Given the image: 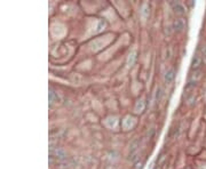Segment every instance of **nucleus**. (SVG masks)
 Here are the masks:
<instances>
[{
    "instance_id": "obj_1",
    "label": "nucleus",
    "mask_w": 206,
    "mask_h": 169,
    "mask_svg": "<svg viewBox=\"0 0 206 169\" xmlns=\"http://www.w3.org/2000/svg\"><path fill=\"white\" fill-rule=\"evenodd\" d=\"M50 158H55L59 160H65L67 159V153L63 149L59 146H50Z\"/></svg>"
},
{
    "instance_id": "obj_2",
    "label": "nucleus",
    "mask_w": 206,
    "mask_h": 169,
    "mask_svg": "<svg viewBox=\"0 0 206 169\" xmlns=\"http://www.w3.org/2000/svg\"><path fill=\"white\" fill-rule=\"evenodd\" d=\"M202 65H203L202 56L196 54V55L192 57V61H191V70H192V71H198L199 69L202 68Z\"/></svg>"
},
{
    "instance_id": "obj_3",
    "label": "nucleus",
    "mask_w": 206,
    "mask_h": 169,
    "mask_svg": "<svg viewBox=\"0 0 206 169\" xmlns=\"http://www.w3.org/2000/svg\"><path fill=\"white\" fill-rule=\"evenodd\" d=\"M186 28V22L183 18H176L173 22V30L175 32H182Z\"/></svg>"
},
{
    "instance_id": "obj_4",
    "label": "nucleus",
    "mask_w": 206,
    "mask_h": 169,
    "mask_svg": "<svg viewBox=\"0 0 206 169\" xmlns=\"http://www.w3.org/2000/svg\"><path fill=\"white\" fill-rule=\"evenodd\" d=\"M172 9L176 15H184L186 14V7L181 2H172Z\"/></svg>"
},
{
    "instance_id": "obj_5",
    "label": "nucleus",
    "mask_w": 206,
    "mask_h": 169,
    "mask_svg": "<svg viewBox=\"0 0 206 169\" xmlns=\"http://www.w3.org/2000/svg\"><path fill=\"white\" fill-rule=\"evenodd\" d=\"M174 78H175V71H174L173 69H171V70H168L167 72L165 73V82L166 84H171V82H173Z\"/></svg>"
},
{
    "instance_id": "obj_6",
    "label": "nucleus",
    "mask_w": 206,
    "mask_h": 169,
    "mask_svg": "<svg viewBox=\"0 0 206 169\" xmlns=\"http://www.w3.org/2000/svg\"><path fill=\"white\" fill-rule=\"evenodd\" d=\"M48 96H49V104H50V105H52L55 101H57V100H59V96H57L56 94H55V92H54L52 88L49 89Z\"/></svg>"
},
{
    "instance_id": "obj_7",
    "label": "nucleus",
    "mask_w": 206,
    "mask_h": 169,
    "mask_svg": "<svg viewBox=\"0 0 206 169\" xmlns=\"http://www.w3.org/2000/svg\"><path fill=\"white\" fill-rule=\"evenodd\" d=\"M136 167H135V169H142V166H143V162H141V161H140V162H137L136 165Z\"/></svg>"
},
{
    "instance_id": "obj_8",
    "label": "nucleus",
    "mask_w": 206,
    "mask_h": 169,
    "mask_svg": "<svg viewBox=\"0 0 206 169\" xmlns=\"http://www.w3.org/2000/svg\"><path fill=\"white\" fill-rule=\"evenodd\" d=\"M203 55H204V58H205V61H206V47L203 49Z\"/></svg>"
}]
</instances>
